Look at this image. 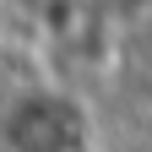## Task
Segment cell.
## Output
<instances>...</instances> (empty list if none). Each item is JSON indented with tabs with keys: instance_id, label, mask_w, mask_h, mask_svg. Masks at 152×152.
I'll return each mask as SVG.
<instances>
[{
	"instance_id": "obj_1",
	"label": "cell",
	"mask_w": 152,
	"mask_h": 152,
	"mask_svg": "<svg viewBox=\"0 0 152 152\" xmlns=\"http://www.w3.org/2000/svg\"><path fill=\"white\" fill-rule=\"evenodd\" d=\"M82 120L65 98L49 92H22L0 114V147L6 152H76Z\"/></svg>"
}]
</instances>
